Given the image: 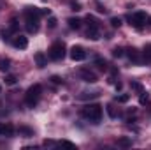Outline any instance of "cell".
<instances>
[{
  "label": "cell",
  "instance_id": "1",
  "mask_svg": "<svg viewBox=\"0 0 151 150\" xmlns=\"http://www.w3.org/2000/svg\"><path fill=\"white\" fill-rule=\"evenodd\" d=\"M81 115H83L86 120H90V122H93V124H99L100 118H102V106L97 104V103L86 104V106L81 110Z\"/></svg>",
  "mask_w": 151,
  "mask_h": 150
},
{
  "label": "cell",
  "instance_id": "2",
  "mask_svg": "<svg viewBox=\"0 0 151 150\" xmlns=\"http://www.w3.org/2000/svg\"><path fill=\"white\" fill-rule=\"evenodd\" d=\"M40 95H42V87H40L39 83L32 85V87L27 90V94H25V103H27V106H28V108H34L39 103Z\"/></svg>",
  "mask_w": 151,
  "mask_h": 150
},
{
  "label": "cell",
  "instance_id": "3",
  "mask_svg": "<svg viewBox=\"0 0 151 150\" xmlns=\"http://www.w3.org/2000/svg\"><path fill=\"white\" fill-rule=\"evenodd\" d=\"M47 55H49V58L55 60V62L62 60V58L65 57V44H63V42H55V44H51Z\"/></svg>",
  "mask_w": 151,
  "mask_h": 150
},
{
  "label": "cell",
  "instance_id": "4",
  "mask_svg": "<svg viewBox=\"0 0 151 150\" xmlns=\"http://www.w3.org/2000/svg\"><path fill=\"white\" fill-rule=\"evenodd\" d=\"M128 21H130V25H132L134 28L141 30V28L146 25V21H148V16H146V12L139 11V12H134L132 16H128Z\"/></svg>",
  "mask_w": 151,
  "mask_h": 150
},
{
  "label": "cell",
  "instance_id": "5",
  "mask_svg": "<svg viewBox=\"0 0 151 150\" xmlns=\"http://www.w3.org/2000/svg\"><path fill=\"white\" fill-rule=\"evenodd\" d=\"M40 16H42L40 14V9L34 7V5L25 7V21H39Z\"/></svg>",
  "mask_w": 151,
  "mask_h": 150
},
{
  "label": "cell",
  "instance_id": "6",
  "mask_svg": "<svg viewBox=\"0 0 151 150\" xmlns=\"http://www.w3.org/2000/svg\"><path fill=\"white\" fill-rule=\"evenodd\" d=\"M70 58L74 60V62H81V60H84L86 58V51H84V48L83 46H79V44H76L70 48Z\"/></svg>",
  "mask_w": 151,
  "mask_h": 150
},
{
  "label": "cell",
  "instance_id": "7",
  "mask_svg": "<svg viewBox=\"0 0 151 150\" xmlns=\"http://www.w3.org/2000/svg\"><path fill=\"white\" fill-rule=\"evenodd\" d=\"M79 76H81V79L86 81V83H95V81H97V74H95L93 71H90V69H81V71H79Z\"/></svg>",
  "mask_w": 151,
  "mask_h": 150
},
{
  "label": "cell",
  "instance_id": "8",
  "mask_svg": "<svg viewBox=\"0 0 151 150\" xmlns=\"http://www.w3.org/2000/svg\"><path fill=\"white\" fill-rule=\"evenodd\" d=\"M12 46L14 48H18V50H25L27 46H28V39L25 37V36H14L12 37Z\"/></svg>",
  "mask_w": 151,
  "mask_h": 150
},
{
  "label": "cell",
  "instance_id": "9",
  "mask_svg": "<svg viewBox=\"0 0 151 150\" xmlns=\"http://www.w3.org/2000/svg\"><path fill=\"white\" fill-rule=\"evenodd\" d=\"M127 55H128L130 62H134V64H141V62H142L141 53H139V50H135V48H128V50H127Z\"/></svg>",
  "mask_w": 151,
  "mask_h": 150
},
{
  "label": "cell",
  "instance_id": "10",
  "mask_svg": "<svg viewBox=\"0 0 151 150\" xmlns=\"http://www.w3.org/2000/svg\"><path fill=\"white\" fill-rule=\"evenodd\" d=\"M34 58H35V64H37L39 69H44V67L47 66V58H46V55H44L42 51H37V53L34 55Z\"/></svg>",
  "mask_w": 151,
  "mask_h": 150
},
{
  "label": "cell",
  "instance_id": "11",
  "mask_svg": "<svg viewBox=\"0 0 151 150\" xmlns=\"http://www.w3.org/2000/svg\"><path fill=\"white\" fill-rule=\"evenodd\" d=\"M14 134V127L11 124L0 122V136H12Z\"/></svg>",
  "mask_w": 151,
  "mask_h": 150
},
{
  "label": "cell",
  "instance_id": "12",
  "mask_svg": "<svg viewBox=\"0 0 151 150\" xmlns=\"http://www.w3.org/2000/svg\"><path fill=\"white\" fill-rule=\"evenodd\" d=\"M100 27H88V30H86V37L91 39V41H97V39H100Z\"/></svg>",
  "mask_w": 151,
  "mask_h": 150
},
{
  "label": "cell",
  "instance_id": "13",
  "mask_svg": "<svg viewBox=\"0 0 151 150\" xmlns=\"http://www.w3.org/2000/svg\"><path fill=\"white\" fill-rule=\"evenodd\" d=\"M116 145H118V147H121V149H130V147H132V140H130V138H127V136H121V138H118Z\"/></svg>",
  "mask_w": 151,
  "mask_h": 150
},
{
  "label": "cell",
  "instance_id": "14",
  "mask_svg": "<svg viewBox=\"0 0 151 150\" xmlns=\"http://www.w3.org/2000/svg\"><path fill=\"white\" fill-rule=\"evenodd\" d=\"M97 97H99V92H83V94H79L81 101H91V99H97Z\"/></svg>",
  "mask_w": 151,
  "mask_h": 150
},
{
  "label": "cell",
  "instance_id": "15",
  "mask_svg": "<svg viewBox=\"0 0 151 150\" xmlns=\"http://www.w3.org/2000/svg\"><path fill=\"white\" fill-rule=\"evenodd\" d=\"M142 62L151 64V44H146V46H144V51H142Z\"/></svg>",
  "mask_w": 151,
  "mask_h": 150
},
{
  "label": "cell",
  "instance_id": "16",
  "mask_svg": "<svg viewBox=\"0 0 151 150\" xmlns=\"http://www.w3.org/2000/svg\"><path fill=\"white\" fill-rule=\"evenodd\" d=\"M67 23H69V28H72V30H79L81 28V20L79 18H69Z\"/></svg>",
  "mask_w": 151,
  "mask_h": 150
},
{
  "label": "cell",
  "instance_id": "17",
  "mask_svg": "<svg viewBox=\"0 0 151 150\" xmlns=\"http://www.w3.org/2000/svg\"><path fill=\"white\" fill-rule=\"evenodd\" d=\"M27 32L28 34L39 32V21H27Z\"/></svg>",
  "mask_w": 151,
  "mask_h": 150
},
{
  "label": "cell",
  "instance_id": "18",
  "mask_svg": "<svg viewBox=\"0 0 151 150\" xmlns=\"http://www.w3.org/2000/svg\"><path fill=\"white\" fill-rule=\"evenodd\" d=\"M86 23H88V27H100V21L95 16H91V14L86 16Z\"/></svg>",
  "mask_w": 151,
  "mask_h": 150
},
{
  "label": "cell",
  "instance_id": "19",
  "mask_svg": "<svg viewBox=\"0 0 151 150\" xmlns=\"http://www.w3.org/2000/svg\"><path fill=\"white\" fill-rule=\"evenodd\" d=\"M9 67H11V60L2 57V58H0V71L5 73V71H9Z\"/></svg>",
  "mask_w": 151,
  "mask_h": 150
},
{
  "label": "cell",
  "instance_id": "20",
  "mask_svg": "<svg viewBox=\"0 0 151 150\" xmlns=\"http://www.w3.org/2000/svg\"><path fill=\"white\" fill-rule=\"evenodd\" d=\"M106 110H107V113H109V117H111V118H116V117H118V115H119V111H118V110H116V106H114L113 103H109V104H107V108H106Z\"/></svg>",
  "mask_w": 151,
  "mask_h": 150
},
{
  "label": "cell",
  "instance_id": "21",
  "mask_svg": "<svg viewBox=\"0 0 151 150\" xmlns=\"http://www.w3.org/2000/svg\"><path fill=\"white\" fill-rule=\"evenodd\" d=\"M95 64H97V67H99L100 71H107V62H106L104 58H97Z\"/></svg>",
  "mask_w": 151,
  "mask_h": 150
},
{
  "label": "cell",
  "instance_id": "22",
  "mask_svg": "<svg viewBox=\"0 0 151 150\" xmlns=\"http://www.w3.org/2000/svg\"><path fill=\"white\" fill-rule=\"evenodd\" d=\"M114 99H116V103H128V101H130V95H128V94H119V95H116Z\"/></svg>",
  "mask_w": 151,
  "mask_h": 150
},
{
  "label": "cell",
  "instance_id": "23",
  "mask_svg": "<svg viewBox=\"0 0 151 150\" xmlns=\"http://www.w3.org/2000/svg\"><path fill=\"white\" fill-rule=\"evenodd\" d=\"M21 134H25V138H30V136H34V131L32 129H28V127H19L18 129Z\"/></svg>",
  "mask_w": 151,
  "mask_h": 150
},
{
  "label": "cell",
  "instance_id": "24",
  "mask_svg": "<svg viewBox=\"0 0 151 150\" xmlns=\"http://www.w3.org/2000/svg\"><path fill=\"white\" fill-rule=\"evenodd\" d=\"M123 55H125V53H123V48H118V46L113 48V57L114 58H121Z\"/></svg>",
  "mask_w": 151,
  "mask_h": 150
},
{
  "label": "cell",
  "instance_id": "25",
  "mask_svg": "<svg viewBox=\"0 0 151 150\" xmlns=\"http://www.w3.org/2000/svg\"><path fill=\"white\" fill-rule=\"evenodd\" d=\"M111 25H113V28H119L121 27V18H111Z\"/></svg>",
  "mask_w": 151,
  "mask_h": 150
},
{
  "label": "cell",
  "instance_id": "26",
  "mask_svg": "<svg viewBox=\"0 0 151 150\" xmlns=\"http://www.w3.org/2000/svg\"><path fill=\"white\" fill-rule=\"evenodd\" d=\"M5 85H16V76L7 74L5 76Z\"/></svg>",
  "mask_w": 151,
  "mask_h": 150
},
{
  "label": "cell",
  "instance_id": "27",
  "mask_svg": "<svg viewBox=\"0 0 151 150\" xmlns=\"http://www.w3.org/2000/svg\"><path fill=\"white\" fill-rule=\"evenodd\" d=\"M130 87H132L134 90H137L139 94H142V92H144V90H142V87H141V83H137V81H132V83H130Z\"/></svg>",
  "mask_w": 151,
  "mask_h": 150
},
{
  "label": "cell",
  "instance_id": "28",
  "mask_svg": "<svg viewBox=\"0 0 151 150\" xmlns=\"http://www.w3.org/2000/svg\"><path fill=\"white\" fill-rule=\"evenodd\" d=\"M51 83H53V85H62L63 79H62L60 76H51Z\"/></svg>",
  "mask_w": 151,
  "mask_h": 150
},
{
  "label": "cell",
  "instance_id": "29",
  "mask_svg": "<svg viewBox=\"0 0 151 150\" xmlns=\"http://www.w3.org/2000/svg\"><path fill=\"white\" fill-rule=\"evenodd\" d=\"M56 23H58V21H56V18H55V16H49V21H47L49 28H55V27H56Z\"/></svg>",
  "mask_w": 151,
  "mask_h": 150
},
{
  "label": "cell",
  "instance_id": "30",
  "mask_svg": "<svg viewBox=\"0 0 151 150\" xmlns=\"http://www.w3.org/2000/svg\"><path fill=\"white\" fill-rule=\"evenodd\" d=\"M95 7H97V11H99V12H107V9H106L100 2H95Z\"/></svg>",
  "mask_w": 151,
  "mask_h": 150
},
{
  "label": "cell",
  "instance_id": "31",
  "mask_svg": "<svg viewBox=\"0 0 151 150\" xmlns=\"http://www.w3.org/2000/svg\"><path fill=\"white\" fill-rule=\"evenodd\" d=\"M60 145H62V147H69V149H76V145H74V143H70V141H67V140L60 141Z\"/></svg>",
  "mask_w": 151,
  "mask_h": 150
},
{
  "label": "cell",
  "instance_id": "32",
  "mask_svg": "<svg viewBox=\"0 0 151 150\" xmlns=\"http://www.w3.org/2000/svg\"><path fill=\"white\" fill-rule=\"evenodd\" d=\"M11 30H18V21H16L14 18L11 20Z\"/></svg>",
  "mask_w": 151,
  "mask_h": 150
},
{
  "label": "cell",
  "instance_id": "33",
  "mask_svg": "<svg viewBox=\"0 0 151 150\" xmlns=\"http://www.w3.org/2000/svg\"><path fill=\"white\" fill-rule=\"evenodd\" d=\"M72 11H74V12L81 11V5H79V4H72Z\"/></svg>",
  "mask_w": 151,
  "mask_h": 150
},
{
  "label": "cell",
  "instance_id": "34",
  "mask_svg": "<svg viewBox=\"0 0 151 150\" xmlns=\"http://www.w3.org/2000/svg\"><path fill=\"white\" fill-rule=\"evenodd\" d=\"M42 145H44V147H49V145H55V141H53V140H46Z\"/></svg>",
  "mask_w": 151,
  "mask_h": 150
},
{
  "label": "cell",
  "instance_id": "35",
  "mask_svg": "<svg viewBox=\"0 0 151 150\" xmlns=\"http://www.w3.org/2000/svg\"><path fill=\"white\" fill-rule=\"evenodd\" d=\"M148 25H150V28H151V16H148Z\"/></svg>",
  "mask_w": 151,
  "mask_h": 150
},
{
  "label": "cell",
  "instance_id": "36",
  "mask_svg": "<svg viewBox=\"0 0 151 150\" xmlns=\"http://www.w3.org/2000/svg\"><path fill=\"white\" fill-rule=\"evenodd\" d=\"M0 92H2V87H0Z\"/></svg>",
  "mask_w": 151,
  "mask_h": 150
}]
</instances>
